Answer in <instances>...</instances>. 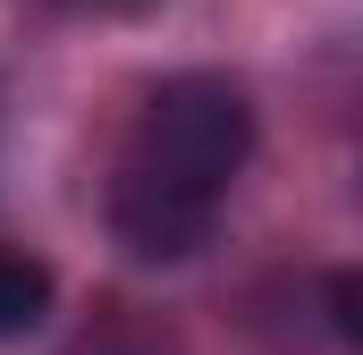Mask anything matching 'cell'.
<instances>
[{
  "instance_id": "cell-2",
  "label": "cell",
  "mask_w": 363,
  "mask_h": 355,
  "mask_svg": "<svg viewBox=\"0 0 363 355\" xmlns=\"http://www.w3.org/2000/svg\"><path fill=\"white\" fill-rule=\"evenodd\" d=\"M51 313V271L26 254H0V339H34Z\"/></svg>"
},
{
  "instance_id": "cell-1",
  "label": "cell",
  "mask_w": 363,
  "mask_h": 355,
  "mask_svg": "<svg viewBox=\"0 0 363 355\" xmlns=\"http://www.w3.org/2000/svg\"><path fill=\"white\" fill-rule=\"evenodd\" d=\"M254 153V102L228 77H169L135 110L118 170H110V237L135 263L203 254L228 186Z\"/></svg>"
}]
</instances>
